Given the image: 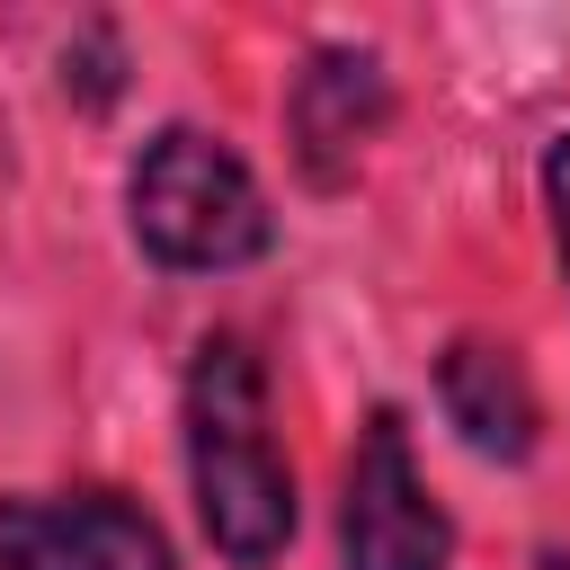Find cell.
<instances>
[{
	"mask_svg": "<svg viewBox=\"0 0 570 570\" xmlns=\"http://www.w3.org/2000/svg\"><path fill=\"white\" fill-rule=\"evenodd\" d=\"M0 570H80L62 499H0Z\"/></svg>",
	"mask_w": 570,
	"mask_h": 570,
	"instance_id": "8",
	"label": "cell"
},
{
	"mask_svg": "<svg viewBox=\"0 0 570 570\" xmlns=\"http://www.w3.org/2000/svg\"><path fill=\"white\" fill-rule=\"evenodd\" d=\"M62 98H71L80 116H107V107L125 98V36H116L107 18H80V27H71V45H62Z\"/></svg>",
	"mask_w": 570,
	"mask_h": 570,
	"instance_id": "7",
	"label": "cell"
},
{
	"mask_svg": "<svg viewBox=\"0 0 570 570\" xmlns=\"http://www.w3.org/2000/svg\"><path fill=\"white\" fill-rule=\"evenodd\" d=\"M392 116V71L374 45H312L303 71L285 80V151L312 196H338L365 160V142Z\"/></svg>",
	"mask_w": 570,
	"mask_h": 570,
	"instance_id": "4",
	"label": "cell"
},
{
	"mask_svg": "<svg viewBox=\"0 0 570 570\" xmlns=\"http://www.w3.org/2000/svg\"><path fill=\"white\" fill-rule=\"evenodd\" d=\"M62 525H71V552L80 570H178L160 517L125 490H71L62 499Z\"/></svg>",
	"mask_w": 570,
	"mask_h": 570,
	"instance_id": "6",
	"label": "cell"
},
{
	"mask_svg": "<svg viewBox=\"0 0 570 570\" xmlns=\"http://www.w3.org/2000/svg\"><path fill=\"white\" fill-rule=\"evenodd\" d=\"M338 561L347 570H454V517L436 508L419 454H410V419L383 401L365 410L347 472H338Z\"/></svg>",
	"mask_w": 570,
	"mask_h": 570,
	"instance_id": "3",
	"label": "cell"
},
{
	"mask_svg": "<svg viewBox=\"0 0 570 570\" xmlns=\"http://www.w3.org/2000/svg\"><path fill=\"white\" fill-rule=\"evenodd\" d=\"M436 410L481 463H525L543 445V401L517 347L499 338H445L436 356Z\"/></svg>",
	"mask_w": 570,
	"mask_h": 570,
	"instance_id": "5",
	"label": "cell"
},
{
	"mask_svg": "<svg viewBox=\"0 0 570 570\" xmlns=\"http://www.w3.org/2000/svg\"><path fill=\"white\" fill-rule=\"evenodd\" d=\"M125 232L151 267L169 276H232L276 249V214L258 169L205 134V125H160L134 169H125Z\"/></svg>",
	"mask_w": 570,
	"mask_h": 570,
	"instance_id": "2",
	"label": "cell"
},
{
	"mask_svg": "<svg viewBox=\"0 0 570 570\" xmlns=\"http://www.w3.org/2000/svg\"><path fill=\"white\" fill-rule=\"evenodd\" d=\"M178 436H187V490H196L205 543L232 570H267L294 543V463L276 454L267 365L240 330L196 338L187 392H178Z\"/></svg>",
	"mask_w": 570,
	"mask_h": 570,
	"instance_id": "1",
	"label": "cell"
},
{
	"mask_svg": "<svg viewBox=\"0 0 570 570\" xmlns=\"http://www.w3.org/2000/svg\"><path fill=\"white\" fill-rule=\"evenodd\" d=\"M543 214H552V249H561V276H570V125L543 142Z\"/></svg>",
	"mask_w": 570,
	"mask_h": 570,
	"instance_id": "9",
	"label": "cell"
}]
</instances>
